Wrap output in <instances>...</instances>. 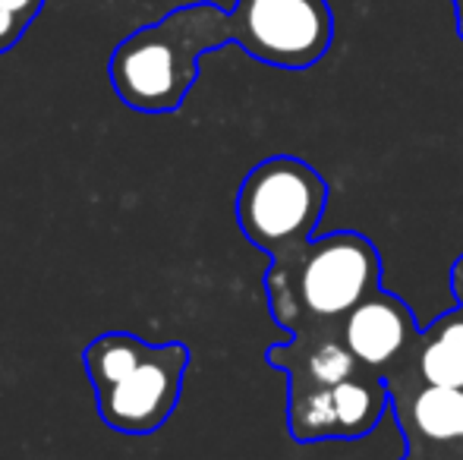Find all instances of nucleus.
I'll use <instances>...</instances> for the list:
<instances>
[{
	"label": "nucleus",
	"mask_w": 463,
	"mask_h": 460,
	"mask_svg": "<svg viewBox=\"0 0 463 460\" xmlns=\"http://www.w3.org/2000/svg\"><path fill=\"white\" fill-rule=\"evenodd\" d=\"M375 290H382V256L360 230L312 237L271 258L265 271L271 319L287 334L335 332Z\"/></svg>",
	"instance_id": "nucleus-1"
},
{
	"label": "nucleus",
	"mask_w": 463,
	"mask_h": 460,
	"mask_svg": "<svg viewBox=\"0 0 463 460\" xmlns=\"http://www.w3.org/2000/svg\"><path fill=\"white\" fill-rule=\"evenodd\" d=\"M233 42L231 10L186 4L161 23L136 29L110 54V86L117 99L142 114H174L199 80V61Z\"/></svg>",
	"instance_id": "nucleus-2"
},
{
	"label": "nucleus",
	"mask_w": 463,
	"mask_h": 460,
	"mask_svg": "<svg viewBox=\"0 0 463 460\" xmlns=\"http://www.w3.org/2000/svg\"><path fill=\"white\" fill-rule=\"evenodd\" d=\"M104 426L123 436H152L177 410L189 347L146 344L129 332H108L82 350Z\"/></svg>",
	"instance_id": "nucleus-3"
},
{
	"label": "nucleus",
	"mask_w": 463,
	"mask_h": 460,
	"mask_svg": "<svg viewBox=\"0 0 463 460\" xmlns=\"http://www.w3.org/2000/svg\"><path fill=\"white\" fill-rule=\"evenodd\" d=\"M325 205L328 183L309 161L271 155L240 183L237 224L252 246L278 258L316 237Z\"/></svg>",
	"instance_id": "nucleus-4"
},
{
	"label": "nucleus",
	"mask_w": 463,
	"mask_h": 460,
	"mask_svg": "<svg viewBox=\"0 0 463 460\" xmlns=\"http://www.w3.org/2000/svg\"><path fill=\"white\" fill-rule=\"evenodd\" d=\"M233 42L278 70H309L328 54L335 13L328 0H237Z\"/></svg>",
	"instance_id": "nucleus-5"
},
{
	"label": "nucleus",
	"mask_w": 463,
	"mask_h": 460,
	"mask_svg": "<svg viewBox=\"0 0 463 460\" xmlns=\"http://www.w3.org/2000/svg\"><path fill=\"white\" fill-rule=\"evenodd\" d=\"M391 407L382 375L360 369L337 385H287V429L293 442H356L366 438Z\"/></svg>",
	"instance_id": "nucleus-6"
},
{
	"label": "nucleus",
	"mask_w": 463,
	"mask_h": 460,
	"mask_svg": "<svg viewBox=\"0 0 463 460\" xmlns=\"http://www.w3.org/2000/svg\"><path fill=\"white\" fill-rule=\"evenodd\" d=\"M341 334L356 362L384 379L407 362V356L420 344L422 328L416 325L413 309L382 287L344 319Z\"/></svg>",
	"instance_id": "nucleus-7"
},
{
	"label": "nucleus",
	"mask_w": 463,
	"mask_h": 460,
	"mask_svg": "<svg viewBox=\"0 0 463 460\" xmlns=\"http://www.w3.org/2000/svg\"><path fill=\"white\" fill-rule=\"evenodd\" d=\"M407 451L432 460H460V391L413 379H384Z\"/></svg>",
	"instance_id": "nucleus-8"
},
{
	"label": "nucleus",
	"mask_w": 463,
	"mask_h": 460,
	"mask_svg": "<svg viewBox=\"0 0 463 460\" xmlns=\"http://www.w3.org/2000/svg\"><path fill=\"white\" fill-rule=\"evenodd\" d=\"M265 360L287 375V385H337L363 369L344 344L341 328L290 334L287 341L269 347Z\"/></svg>",
	"instance_id": "nucleus-9"
},
{
	"label": "nucleus",
	"mask_w": 463,
	"mask_h": 460,
	"mask_svg": "<svg viewBox=\"0 0 463 460\" xmlns=\"http://www.w3.org/2000/svg\"><path fill=\"white\" fill-rule=\"evenodd\" d=\"M384 379H413L435 388H463V306L422 328L420 344L401 369Z\"/></svg>",
	"instance_id": "nucleus-10"
},
{
	"label": "nucleus",
	"mask_w": 463,
	"mask_h": 460,
	"mask_svg": "<svg viewBox=\"0 0 463 460\" xmlns=\"http://www.w3.org/2000/svg\"><path fill=\"white\" fill-rule=\"evenodd\" d=\"M42 10L44 0H0V54H6L25 35Z\"/></svg>",
	"instance_id": "nucleus-11"
},
{
	"label": "nucleus",
	"mask_w": 463,
	"mask_h": 460,
	"mask_svg": "<svg viewBox=\"0 0 463 460\" xmlns=\"http://www.w3.org/2000/svg\"><path fill=\"white\" fill-rule=\"evenodd\" d=\"M451 294H454V300H458V306H463V252L451 265Z\"/></svg>",
	"instance_id": "nucleus-12"
},
{
	"label": "nucleus",
	"mask_w": 463,
	"mask_h": 460,
	"mask_svg": "<svg viewBox=\"0 0 463 460\" xmlns=\"http://www.w3.org/2000/svg\"><path fill=\"white\" fill-rule=\"evenodd\" d=\"M451 4H454V19H458V35L463 42V0H451Z\"/></svg>",
	"instance_id": "nucleus-13"
},
{
	"label": "nucleus",
	"mask_w": 463,
	"mask_h": 460,
	"mask_svg": "<svg viewBox=\"0 0 463 460\" xmlns=\"http://www.w3.org/2000/svg\"><path fill=\"white\" fill-rule=\"evenodd\" d=\"M460 460H463V388H460Z\"/></svg>",
	"instance_id": "nucleus-14"
},
{
	"label": "nucleus",
	"mask_w": 463,
	"mask_h": 460,
	"mask_svg": "<svg viewBox=\"0 0 463 460\" xmlns=\"http://www.w3.org/2000/svg\"><path fill=\"white\" fill-rule=\"evenodd\" d=\"M401 460H432V457H422V455H413V451H407Z\"/></svg>",
	"instance_id": "nucleus-15"
}]
</instances>
